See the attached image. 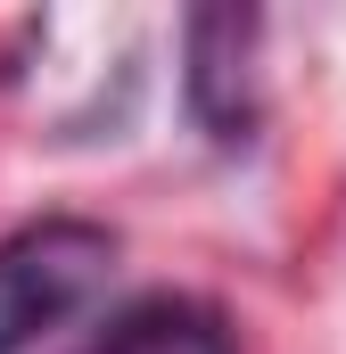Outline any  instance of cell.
<instances>
[{"mask_svg": "<svg viewBox=\"0 0 346 354\" xmlns=\"http://www.w3.org/2000/svg\"><path fill=\"white\" fill-rule=\"evenodd\" d=\"M124 239L91 214H42L25 231L0 239V354H25L58 338L66 322H83L107 297Z\"/></svg>", "mask_w": 346, "mask_h": 354, "instance_id": "1", "label": "cell"}, {"mask_svg": "<svg viewBox=\"0 0 346 354\" xmlns=\"http://www.w3.org/2000/svg\"><path fill=\"white\" fill-rule=\"evenodd\" d=\"M256 41H264V17L239 0H206L181 17V107L215 149H248L264 124Z\"/></svg>", "mask_w": 346, "mask_h": 354, "instance_id": "2", "label": "cell"}, {"mask_svg": "<svg viewBox=\"0 0 346 354\" xmlns=\"http://www.w3.org/2000/svg\"><path fill=\"white\" fill-rule=\"evenodd\" d=\"M75 354H239V338H231V322H223L206 297H173V288H157V297L116 305Z\"/></svg>", "mask_w": 346, "mask_h": 354, "instance_id": "3", "label": "cell"}]
</instances>
